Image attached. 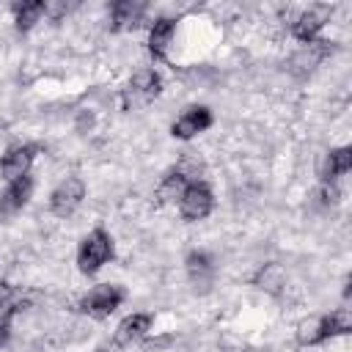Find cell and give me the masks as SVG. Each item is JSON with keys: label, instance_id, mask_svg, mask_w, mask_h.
Segmentation results:
<instances>
[{"label": "cell", "instance_id": "1", "mask_svg": "<svg viewBox=\"0 0 352 352\" xmlns=\"http://www.w3.org/2000/svg\"><path fill=\"white\" fill-rule=\"evenodd\" d=\"M349 333H352V311L346 305H341V308H333L330 314H316V316L300 319L294 327V341H297V346L311 349V346H322V344L349 336Z\"/></svg>", "mask_w": 352, "mask_h": 352}, {"label": "cell", "instance_id": "2", "mask_svg": "<svg viewBox=\"0 0 352 352\" xmlns=\"http://www.w3.org/2000/svg\"><path fill=\"white\" fill-rule=\"evenodd\" d=\"M116 258V239L107 228L96 226L91 228L80 242H77V253H74V261H77V270L82 275H96L99 270H104L110 261Z\"/></svg>", "mask_w": 352, "mask_h": 352}, {"label": "cell", "instance_id": "3", "mask_svg": "<svg viewBox=\"0 0 352 352\" xmlns=\"http://www.w3.org/2000/svg\"><path fill=\"white\" fill-rule=\"evenodd\" d=\"M124 300H126V289L124 286H118V283H96L80 297L77 308H80V314H85L91 319H107L110 314H116L124 305Z\"/></svg>", "mask_w": 352, "mask_h": 352}, {"label": "cell", "instance_id": "4", "mask_svg": "<svg viewBox=\"0 0 352 352\" xmlns=\"http://www.w3.org/2000/svg\"><path fill=\"white\" fill-rule=\"evenodd\" d=\"M214 206H217V198H214V190H212V184L206 179H192L187 184V190L182 192L179 204H176V209H179L184 223L206 220L214 212Z\"/></svg>", "mask_w": 352, "mask_h": 352}, {"label": "cell", "instance_id": "5", "mask_svg": "<svg viewBox=\"0 0 352 352\" xmlns=\"http://www.w3.org/2000/svg\"><path fill=\"white\" fill-rule=\"evenodd\" d=\"M85 195H88V187H85V182H82L80 176H66V179H60V182L52 187L50 201H47L50 214H55V217H60V220L72 217V214L82 206Z\"/></svg>", "mask_w": 352, "mask_h": 352}, {"label": "cell", "instance_id": "6", "mask_svg": "<svg viewBox=\"0 0 352 352\" xmlns=\"http://www.w3.org/2000/svg\"><path fill=\"white\" fill-rule=\"evenodd\" d=\"M165 88V80L162 74L154 69V66H143L138 69L132 77H129V85L124 91V107H135V104H148L154 102Z\"/></svg>", "mask_w": 352, "mask_h": 352}, {"label": "cell", "instance_id": "7", "mask_svg": "<svg viewBox=\"0 0 352 352\" xmlns=\"http://www.w3.org/2000/svg\"><path fill=\"white\" fill-rule=\"evenodd\" d=\"M36 157H38L36 143H11L0 154V179L3 182H16L22 176H30Z\"/></svg>", "mask_w": 352, "mask_h": 352}, {"label": "cell", "instance_id": "8", "mask_svg": "<svg viewBox=\"0 0 352 352\" xmlns=\"http://www.w3.org/2000/svg\"><path fill=\"white\" fill-rule=\"evenodd\" d=\"M184 272H187L190 286H192L198 294H206V292L214 286V275H217L214 256H212L209 250H204V248L187 250V256H184Z\"/></svg>", "mask_w": 352, "mask_h": 352}, {"label": "cell", "instance_id": "9", "mask_svg": "<svg viewBox=\"0 0 352 352\" xmlns=\"http://www.w3.org/2000/svg\"><path fill=\"white\" fill-rule=\"evenodd\" d=\"M214 124V113L206 104H187L170 124V135L176 140H192Z\"/></svg>", "mask_w": 352, "mask_h": 352}, {"label": "cell", "instance_id": "10", "mask_svg": "<svg viewBox=\"0 0 352 352\" xmlns=\"http://www.w3.org/2000/svg\"><path fill=\"white\" fill-rule=\"evenodd\" d=\"M330 19V11L327 8H302L300 14H294V19L289 22V33L294 41H300L302 47L314 44L322 38V30Z\"/></svg>", "mask_w": 352, "mask_h": 352}, {"label": "cell", "instance_id": "11", "mask_svg": "<svg viewBox=\"0 0 352 352\" xmlns=\"http://www.w3.org/2000/svg\"><path fill=\"white\" fill-rule=\"evenodd\" d=\"M36 190V179L33 176H22L16 182H6V187L0 190V223L16 217L33 198Z\"/></svg>", "mask_w": 352, "mask_h": 352}, {"label": "cell", "instance_id": "12", "mask_svg": "<svg viewBox=\"0 0 352 352\" xmlns=\"http://www.w3.org/2000/svg\"><path fill=\"white\" fill-rule=\"evenodd\" d=\"M151 324H154V314L151 311H132V314H126L116 324V330H113V346L116 349H126V346L143 341L148 336Z\"/></svg>", "mask_w": 352, "mask_h": 352}, {"label": "cell", "instance_id": "13", "mask_svg": "<svg viewBox=\"0 0 352 352\" xmlns=\"http://www.w3.org/2000/svg\"><path fill=\"white\" fill-rule=\"evenodd\" d=\"M148 14V3H140V0H116L107 6V28L110 33H124V30H132L138 25H143Z\"/></svg>", "mask_w": 352, "mask_h": 352}, {"label": "cell", "instance_id": "14", "mask_svg": "<svg viewBox=\"0 0 352 352\" xmlns=\"http://www.w3.org/2000/svg\"><path fill=\"white\" fill-rule=\"evenodd\" d=\"M176 41V19L173 16H154V22L148 25V36H146V50L154 60H168L170 47Z\"/></svg>", "mask_w": 352, "mask_h": 352}, {"label": "cell", "instance_id": "15", "mask_svg": "<svg viewBox=\"0 0 352 352\" xmlns=\"http://www.w3.org/2000/svg\"><path fill=\"white\" fill-rule=\"evenodd\" d=\"M286 270L280 261H264L256 267V272L250 275V286L270 294V297H280L286 292Z\"/></svg>", "mask_w": 352, "mask_h": 352}, {"label": "cell", "instance_id": "16", "mask_svg": "<svg viewBox=\"0 0 352 352\" xmlns=\"http://www.w3.org/2000/svg\"><path fill=\"white\" fill-rule=\"evenodd\" d=\"M352 170V146H333L322 154L319 182H338Z\"/></svg>", "mask_w": 352, "mask_h": 352}, {"label": "cell", "instance_id": "17", "mask_svg": "<svg viewBox=\"0 0 352 352\" xmlns=\"http://www.w3.org/2000/svg\"><path fill=\"white\" fill-rule=\"evenodd\" d=\"M190 182H192V179H190L179 165H173V168L165 170V173L160 176V182H157V190H154L157 204H162V206H176Z\"/></svg>", "mask_w": 352, "mask_h": 352}, {"label": "cell", "instance_id": "18", "mask_svg": "<svg viewBox=\"0 0 352 352\" xmlns=\"http://www.w3.org/2000/svg\"><path fill=\"white\" fill-rule=\"evenodd\" d=\"M11 19L16 33H30L44 19V0H19L11 6Z\"/></svg>", "mask_w": 352, "mask_h": 352}, {"label": "cell", "instance_id": "19", "mask_svg": "<svg viewBox=\"0 0 352 352\" xmlns=\"http://www.w3.org/2000/svg\"><path fill=\"white\" fill-rule=\"evenodd\" d=\"M311 204L314 209H322V212H330L341 204V187L338 182H319L316 190L311 192Z\"/></svg>", "mask_w": 352, "mask_h": 352}, {"label": "cell", "instance_id": "20", "mask_svg": "<svg viewBox=\"0 0 352 352\" xmlns=\"http://www.w3.org/2000/svg\"><path fill=\"white\" fill-rule=\"evenodd\" d=\"M11 333H14V319L0 314V349H3V346L11 341Z\"/></svg>", "mask_w": 352, "mask_h": 352}, {"label": "cell", "instance_id": "21", "mask_svg": "<svg viewBox=\"0 0 352 352\" xmlns=\"http://www.w3.org/2000/svg\"><path fill=\"white\" fill-rule=\"evenodd\" d=\"M96 352H107V349H96Z\"/></svg>", "mask_w": 352, "mask_h": 352}]
</instances>
